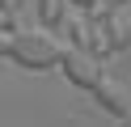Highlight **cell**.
Wrapping results in <instances>:
<instances>
[{"instance_id":"277c9868","label":"cell","mask_w":131,"mask_h":127,"mask_svg":"<svg viewBox=\"0 0 131 127\" xmlns=\"http://www.w3.org/2000/svg\"><path fill=\"white\" fill-rule=\"evenodd\" d=\"M89 97H93L106 114H114V119H127V114H131V97H127V89H123L118 81H102Z\"/></svg>"},{"instance_id":"6da1fadb","label":"cell","mask_w":131,"mask_h":127,"mask_svg":"<svg viewBox=\"0 0 131 127\" xmlns=\"http://www.w3.org/2000/svg\"><path fill=\"white\" fill-rule=\"evenodd\" d=\"M68 51L72 47L55 30H17V38H13V64L30 68V72H47V68H63Z\"/></svg>"},{"instance_id":"7a4b0ae2","label":"cell","mask_w":131,"mask_h":127,"mask_svg":"<svg viewBox=\"0 0 131 127\" xmlns=\"http://www.w3.org/2000/svg\"><path fill=\"white\" fill-rule=\"evenodd\" d=\"M59 38L68 42L72 51H85V55L102 59V64H106V55H110V47H106V34H102V25H97L89 13H76V17H68V21L59 25Z\"/></svg>"},{"instance_id":"3957f363","label":"cell","mask_w":131,"mask_h":127,"mask_svg":"<svg viewBox=\"0 0 131 127\" xmlns=\"http://www.w3.org/2000/svg\"><path fill=\"white\" fill-rule=\"evenodd\" d=\"M63 76H68L76 89H85V93H93L97 85L106 81V76H102V59L85 55V51H68V59H63Z\"/></svg>"},{"instance_id":"30bf717a","label":"cell","mask_w":131,"mask_h":127,"mask_svg":"<svg viewBox=\"0 0 131 127\" xmlns=\"http://www.w3.org/2000/svg\"><path fill=\"white\" fill-rule=\"evenodd\" d=\"M118 127H131V114H127V119H118Z\"/></svg>"},{"instance_id":"9c48e42d","label":"cell","mask_w":131,"mask_h":127,"mask_svg":"<svg viewBox=\"0 0 131 127\" xmlns=\"http://www.w3.org/2000/svg\"><path fill=\"white\" fill-rule=\"evenodd\" d=\"M68 4L76 8V13H93V8H97V0H68Z\"/></svg>"},{"instance_id":"ba28073f","label":"cell","mask_w":131,"mask_h":127,"mask_svg":"<svg viewBox=\"0 0 131 127\" xmlns=\"http://www.w3.org/2000/svg\"><path fill=\"white\" fill-rule=\"evenodd\" d=\"M131 0H97V8L89 17H97V21H102V17H114V13H123V8H127Z\"/></svg>"},{"instance_id":"8992f818","label":"cell","mask_w":131,"mask_h":127,"mask_svg":"<svg viewBox=\"0 0 131 127\" xmlns=\"http://www.w3.org/2000/svg\"><path fill=\"white\" fill-rule=\"evenodd\" d=\"M38 21H42V30L59 34V25L68 21V0H38Z\"/></svg>"},{"instance_id":"5b68a950","label":"cell","mask_w":131,"mask_h":127,"mask_svg":"<svg viewBox=\"0 0 131 127\" xmlns=\"http://www.w3.org/2000/svg\"><path fill=\"white\" fill-rule=\"evenodd\" d=\"M93 21H97V17H93ZM97 25H102V34H106V47H110V55H114V51H127V47H131V21H127L123 13L102 17Z\"/></svg>"},{"instance_id":"52a82bcc","label":"cell","mask_w":131,"mask_h":127,"mask_svg":"<svg viewBox=\"0 0 131 127\" xmlns=\"http://www.w3.org/2000/svg\"><path fill=\"white\" fill-rule=\"evenodd\" d=\"M13 38H17V21L13 13L0 17V59H13Z\"/></svg>"}]
</instances>
